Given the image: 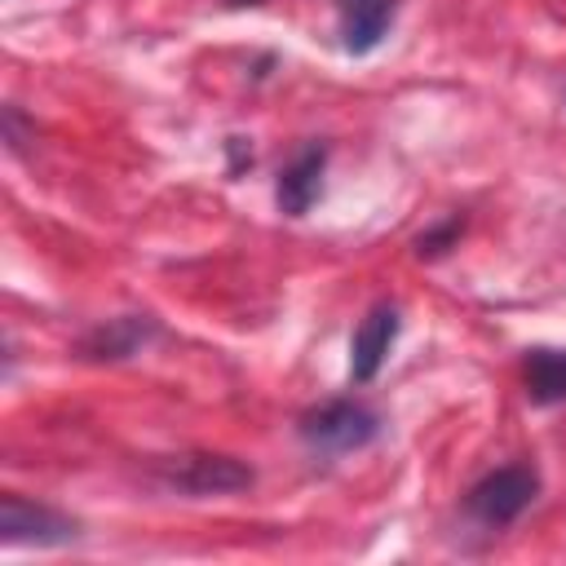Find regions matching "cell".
I'll return each mask as SVG.
<instances>
[{
  "instance_id": "obj_7",
  "label": "cell",
  "mask_w": 566,
  "mask_h": 566,
  "mask_svg": "<svg viewBox=\"0 0 566 566\" xmlns=\"http://www.w3.org/2000/svg\"><path fill=\"white\" fill-rule=\"evenodd\" d=\"M394 4L398 0H340V35L349 53H371L389 22H394Z\"/></svg>"
},
{
  "instance_id": "obj_1",
  "label": "cell",
  "mask_w": 566,
  "mask_h": 566,
  "mask_svg": "<svg viewBox=\"0 0 566 566\" xmlns=\"http://www.w3.org/2000/svg\"><path fill=\"white\" fill-rule=\"evenodd\" d=\"M376 433H380V420L363 402H323L301 420V438L323 451H358Z\"/></svg>"
},
{
  "instance_id": "obj_8",
  "label": "cell",
  "mask_w": 566,
  "mask_h": 566,
  "mask_svg": "<svg viewBox=\"0 0 566 566\" xmlns=\"http://www.w3.org/2000/svg\"><path fill=\"white\" fill-rule=\"evenodd\" d=\"M150 332H155L150 318L128 314V318H115V323L97 327V332L84 340V354H88V358H128V354H137V349L146 345Z\"/></svg>"
},
{
  "instance_id": "obj_2",
  "label": "cell",
  "mask_w": 566,
  "mask_h": 566,
  "mask_svg": "<svg viewBox=\"0 0 566 566\" xmlns=\"http://www.w3.org/2000/svg\"><path fill=\"white\" fill-rule=\"evenodd\" d=\"M535 495H539L535 469L509 464V469L486 473V478L469 491V513H473L478 522H486V526H504V522H513Z\"/></svg>"
},
{
  "instance_id": "obj_10",
  "label": "cell",
  "mask_w": 566,
  "mask_h": 566,
  "mask_svg": "<svg viewBox=\"0 0 566 566\" xmlns=\"http://www.w3.org/2000/svg\"><path fill=\"white\" fill-rule=\"evenodd\" d=\"M455 239H460V221H447V226L420 234V239H416V252H420V256H438V252H447Z\"/></svg>"
},
{
  "instance_id": "obj_9",
  "label": "cell",
  "mask_w": 566,
  "mask_h": 566,
  "mask_svg": "<svg viewBox=\"0 0 566 566\" xmlns=\"http://www.w3.org/2000/svg\"><path fill=\"white\" fill-rule=\"evenodd\" d=\"M526 394H531V402H562L566 398V349H531Z\"/></svg>"
},
{
  "instance_id": "obj_4",
  "label": "cell",
  "mask_w": 566,
  "mask_h": 566,
  "mask_svg": "<svg viewBox=\"0 0 566 566\" xmlns=\"http://www.w3.org/2000/svg\"><path fill=\"white\" fill-rule=\"evenodd\" d=\"M164 482L172 491H186V495H230V491H248L252 486V469L243 460H234V455L199 451V455H181L177 464H168Z\"/></svg>"
},
{
  "instance_id": "obj_3",
  "label": "cell",
  "mask_w": 566,
  "mask_h": 566,
  "mask_svg": "<svg viewBox=\"0 0 566 566\" xmlns=\"http://www.w3.org/2000/svg\"><path fill=\"white\" fill-rule=\"evenodd\" d=\"M80 535V526L44 504H31L22 495H4L0 500V539L4 544H35V548H57L71 544Z\"/></svg>"
},
{
  "instance_id": "obj_6",
  "label": "cell",
  "mask_w": 566,
  "mask_h": 566,
  "mask_svg": "<svg viewBox=\"0 0 566 566\" xmlns=\"http://www.w3.org/2000/svg\"><path fill=\"white\" fill-rule=\"evenodd\" d=\"M323 164H327V150L323 146H305L283 172H279V208L287 217H305L323 190Z\"/></svg>"
},
{
  "instance_id": "obj_5",
  "label": "cell",
  "mask_w": 566,
  "mask_h": 566,
  "mask_svg": "<svg viewBox=\"0 0 566 566\" xmlns=\"http://www.w3.org/2000/svg\"><path fill=\"white\" fill-rule=\"evenodd\" d=\"M394 340H398V310H394V305H376V310L358 323V332H354V345H349V376L363 380V385L376 380V371H380V363L389 358Z\"/></svg>"
}]
</instances>
